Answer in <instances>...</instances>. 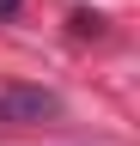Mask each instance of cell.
Returning <instances> with one entry per match:
<instances>
[{
  "instance_id": "cell-1",
  "label": "cell",
  "mask_w": 140,
  "mask_h": 146,
  "mask_svg": "<svg viewBox=\"0 0 140 146\" xmlns=\"http://www.w3.org/2000/svg\"><path fill=\"white\" fill-rule=\"evenodd\" d=\"M49 116H61V98H55V91H43V85L0 91V128H31V122H49Z\"/></svg>"
},
{
  "instance_id": "cell-2",
  "label": "cell",
  "mask_w": 140,
  "mask_h": 146,
  "mask_svg": "<svg viewBox=\"0 0 140 146\" xmlns=\"http://www.w3.org/2000/svg\"><path fill=\"white\" fill-rule=\"evenodd\" d=\"M12 6H19V0H0V12H12Z\"/></svg>"
}]
</instances>
